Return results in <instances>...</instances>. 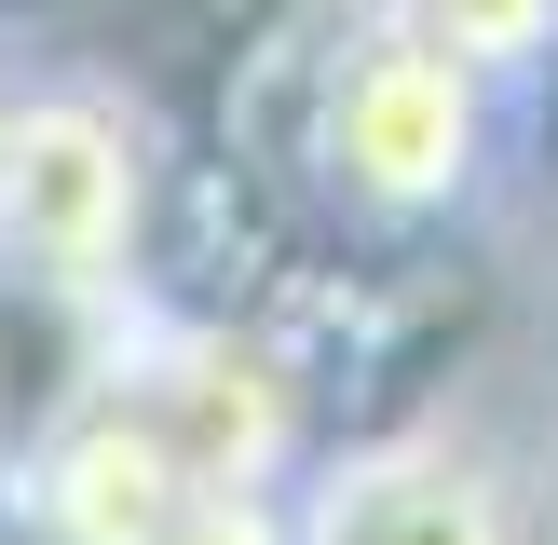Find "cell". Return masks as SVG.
<instances>
[{"mask_svg": "<svg viewBox=\"0 0 558 545\" xmlns=\"http://www.w3.org/2000/svg\"><path fill=\"white\" fill-rule=\"evenodd\" d=\"M300 545H518V505L450 436H409V450L327 463L314 505H300Z\"/></svg>", "mask_w": 558, "mask_h": 545, "instance_id": "3", "label": "cell"}, {"mask_svg": "<svg viewBox=\"0 0 558 545\" xmlns=\"http://www.w3.org/2000/svg\"><path fill=\"white\" fill-rule=\"evenodd\" d=\"M163 545H300V518H272L259 491H191Z\"/></svg>", "mask_w": 558, "mask_h": 545, "instance_id": "5", "label": "cell"}, {"mask_svg": "<svg viewBox=\"0 0 558 545\" xmlns=\"http://www.w3.org/2000/svg\"><path fill=\"white\" fill-rule=\"evenodd\" d=\"M409 27H436L463 69H518V55L558 27V0H409Z\"/></svg>", "mask_w": 558, "mask_h": 545, "instance_id": "4", "label": "cell"}, {"mask_svg": "<svg viewBox=\"0 0 558 545\" xmlns=\"http://www.w3.org/2000/svg\"><path fill=\"white\" fill-rule=\"evenodd\" d=\"M123 245H136V150H123V123L82 109V96L14 109L0 123V272L109 300L123 287Z\"/></svg>", "mask_w": 558, "mask_h": 545, "instance_id": "1", "label": "cell"}, {"mask_svg": "<svg viewBox=\"0 0 558 545\" xmlns=\"http://www.w3.org/2000/svg\"><path fill=\"white\" fill-rule=\"evenodd\" d=\"M477 82L436 27H381L341 55L327 82V164H341L368 205H450L463 164H477Z\"/></svg>", "mask_w": 558, "mask_h": 545, "instance_id": "2", "label": "cell"}]
</instances>
